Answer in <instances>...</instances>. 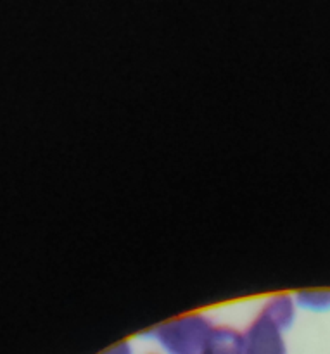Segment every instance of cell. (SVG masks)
I'll return each instance as SVG.
<instances>
[{"label": "cell", "mask_w": 330, "mask_h": 354, "mask_svg": "<svg viewBox=\"0 0 330 354\" xmlns=\"http://www.w3.org/2000/svg\"><path fill=\"white\" fill-rule=\"evenodd\" d=\"M214 324L203 313H185L140 332L138 337L152 339L166 354H203Z\"/></svg>", "instance_id": "cell-1"}, {"label": "cell", "mask_w": 330, "mask_h": 354, "mask_svg": "<svg viewBox=\"0 0 330 354\" xmlns=\"http://www.w3.org/2000/svg\"><path fill=\"white\" fill-rule=\"evenodd\" d=\"M284 334L286 332L275 322L259 311L246 327V330H242L244 335L242 354H287Z\"/></svg>", "instance_id": "cell-2"}, {"label": "cell", "mask_w": 330, "mask_h": 354, "mask_svg": "<svg viewBox=\"0 0 330 354\" xmlns=\"http://www.w3.org/2000/svg\"><path fill=\"white\" fill-rule=\"evenodd\" d=\"M244 335L230 325H214L203 354H242Z\"/></svg>", "instance_id": "cell-3"}, {"label": "cell", "mask_w": 330, "mask_h": 354, "mask_svg": "<svg viewBox=\"0 0 330 354\" xmlns=\"http://www.w3.org/2000/svg\"><path fill=\"white\" fill-rule=\"evenodd\" d=\"M296 308L293 294H275L265 301L259 311L275 322L284 332H287L296 320Z\"/></svg>", "instance_id": "cell-4"}, {"label": "cell", "mask_w": 330, "mask_h": 354, "mask_svg": "<svg viewBox=\"0 0 330 354\" xmlns=\"http://www.w3.org/2000/svg\"><path fill=\"white\" fill-rule=\"evenodd\" d=\"M297 308L315 313L330 311V289H303L293 294Z\"/></svg>", "instance_id": "cell-5"}, {"label": "cell", "mask_w": 330, "mask_h": 354, "mask_svg": "<svg viewBox=\"0 0 330 354\" xmlns=\"http://www.w3.org/2000/svg\"><path fill=\"white\" fill-rule=\"evenodd\" d=\"M100 354H134V348H131V344L128 341H121Z\"/></svg>", "instance_id": "cell-6"}, {"label": "cell", "mask_w": 330, "mask_h": 354, "mask_svg": "<svg viewBox=\"0 0 330 354\" xmlns=\"http://www.w3.org/2000/svg\"><path fill=\"white\" fill-rule=\"evenodd\" d=\"M151 354H156V353H151Z\"/></svg>", "instance_id": "cell-7"}]
</instances>
